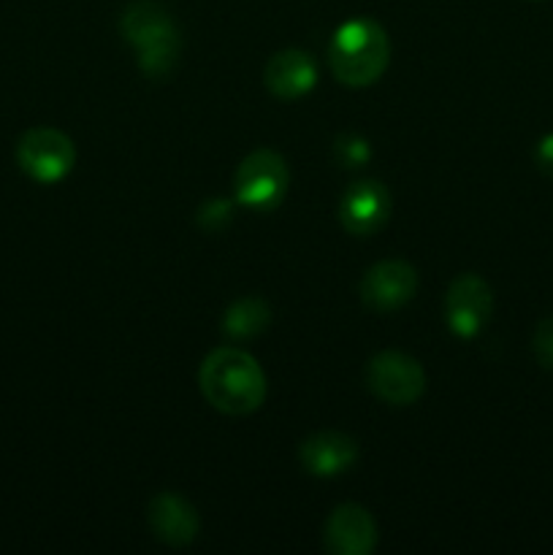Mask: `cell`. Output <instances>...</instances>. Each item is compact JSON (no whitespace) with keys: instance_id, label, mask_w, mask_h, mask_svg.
Instances as JSON below:
<instances>
[{"instance_id":"cell-1","label":"cell","mask_w":553,"mask_h":555,"mask_svg":"<svg viewBox=\"0 0 553 555\" xmlns=\"http://www.w3.org/2000/svg\"><path fill=\"white\" fill-rule=\"evenodd\" d=\"M198 388L217 412L244 417L263 404L266 374L249 352L239 347H217L201 363Z\"/></svg>"},{"instance_id":"cell-2","label":"cell","mask_w":553,"mask_h":555,"mask_svg":"<svg viewBox=\"0 0 553 555\" xmlns=\"http://www.w3.org/2000/svg\"><path fill=\"white\" fill-rule=\"evenodd\" d=\"M119 33L136 49L141 74L155 81L173 74L182 54V33L166 5L157 0H133L119 16Z\"/></svg>"},{"instance_id":"cell-3","label":"cell","mask_w":553,"mask_h":555,"mask_svg":"<svg viewBox=\"0 0 553 555\" xmlns=\"http://www.w3.org/2000/svg\"><path fill=\"white\" fill-rule=\"evenodd\" d=\"M390 63V38L380 22L369 16L336 27L329 47V68L342 85L369 87L385 74Z\"/></svg>"},{"instance_id":"cell-4","label":"cell","mask_w":553,"mask_h":555,"mask_svg":"<svg viewBox=\"0 0 553 555\" xmlns=\"http://www.w3.org/2000/svg\"><path fill=\"white\" fill-rule=\"evenodd\" d=\"M291 188V171L280 152L255 150L239 163L233 173V195L239 206L255 211H271L285 201Z\"/></svg>"},{"instance_id":"cell-5","label":"cell","mask_w":553,"mask_h":555,"mask_svg":"<svg viewBox=\"0 0 553 555\" xmlns=\"http://www.w3.org/2000/svg\"><path fill=\"white\" fill-rule=\"evenodd\" d=\"M16 163L38 184H57L74 171L76 146L63 130L30 128L16 141Z\"/></svg>"},{"instance_id":"cell-6","label":"cell","mask_w":553,"mask_h":555,"mask_svg":"<svg viewBox=\"0 0 553 555\" xmlns=\"http://www.w3.org/2000/svg\"><path fill=\"white\" fill-rule=\"evenodd\" d=\"M366 388L390 406H410L426 393V372L412 356L385 350L366 363Z\"/></svg>"},{"instance_id":"cell-7","label":"cell","mask_w":553,"mask_h":555,"mask_svg":"<svg viewBox=\"0 0 553 555\" xmlns=\"http://www.w3.org/2000/svg\"><path fill=\"white\" fill-rule=\"evenodd\" d=\"M493 314V291L477 274H461L445 293V320L459 339H475Z\"/></svg>"},{"instance_id":"cell-8","label":"cell","mask_w":553,"mask_h":555,"mask_svg":"<svg viewBox=\"0 0 553 555\" xmlns=\"http://www.w3.org/2000/svg\"><path fill=\"white\" fill-rule=\"evenodd\" d=\"M417 293V271L407 260H380L366 269L358 296L366 309L377 314L396 312L407 307Z\"/></svg>"},{"instance_id":"cell-9","label":"cell","mask_w":553,"mask_h":555,"mask_svg":"<svg viewBox=\"0 0 553 555\" xmlns=\"http://www.w3.org/2000/svg\"><path fill=\"white\" fill-rule=\"evenodd\" d=\"M390 193L377 179L352 182L339 198V225L350 236H372L390 220Z\"/></svg>"},{"instance_id":"cell-10","label":"cell","mask_w":553,"mask_h":555,"mask_svg":"<svg viewBox=\"0 0 553 555\" xmlns=\"http://www.w3.org/2000/svg\"><path fill=\"white\" fill-rule=\"evenodd\" d=\"M361 459L358 442L345 431H314L298 444V461H301L304 472L320 480L329 477H339L350 472Z\"/></svg>"},{"instance_id":"cell-11","label":"cell","mask_w":553,"mask_h":555,"mask_svg":"<svg viewBox=\"0 0 553 555\" xmlns=\"http://www.w3.org/2000/svg\"><path fill=\"white\" fill-rule=\"evenodd\" d=\"M377 540V524L361 504H339L325 520L323 547L331 555H372Z\"/></svg>"},{"instance_id":"cell-12","label":"cell","mask_w":553,"mask_h":555,"mask_svg":"<svg viewBox=\"0 0 553 555\" xmlns=\"http://www.w3.org/2000/svg\"><path fill=\"white\" fill-rule=\"evenodd\" d=\"M146 524H150L155 540L168 547H184L198 537L201 520L193 504L179 493L163 491L155 493L146 504Z\"/></svg>"},{"instance_id":"cell-13","label":"cell","mask_w":553,"mask_h":555,"mask_svg":"<svg viewBox=\"0 0 553 555\" xmlns=\"http://www.w3.org/2000/svg\"><path fill=\"white\" fill-rule=\"evenodd\" d=\"M263 81L266 90L280 101H298L318 81V63L304 49H282L266 63Z\"/></svg>"},{"instance_id":"cell-14","label":"cell","mask_w":553,"mask_h":555,"mask_svg":"<svg viewBox=\"0 0 553 555\" xmlns=\"http://www.w3.org/2000/svg\"><path fill=\"white\" fill-rule=\"evenodd\" d=\"M271 325V309L263 298L247 296L233 301L222 314V334L233 341H249Z\"/></svg>"},{"instance_id":"cell-15","label":"cell","mask_w":553,"mask_h":555,"mask_svg":"<svg viewBox=\"0 0 553 555\" xmlns=\"http://www.w3.org/2000/svg\"><path fill=\"white\" fill-rule=\"evenodd\" d=\"M233 209H236V201H228V198L206 201V204L198 206L195 222H198L206 233H220L226 231L228 222L233 220Z\"/></svg>"},{"instance_id":"cell-16","label":"cell","mask_w":553,"mask_h":555,"mask_svg":"<svg viewBox=\"0 0 553 555\" xmlns=\"http://www.w3.org/2000/svg\"><path fill=\"white\" fill-rule=\"evenodd\" d=\"M334 157L336 163H342L345 168H358L363 163H369L372 157V146L363 135L358 133H342L339 139L334 141Z\"/></svg>"},{"instance_id":"cell-17","label":"cell","mask_w":553,"mask_h":555,"mask_svg":"<svg viewBox=\"0 0 553 555\" xmlns=\"http://www.w3.org/2000/svg\"><path fill=\"white\" fill-rule=\"evenodd\" d=\"M531 350H535L537 363L542 369H553V314L542 318L535 328V339H531Z\"/></svg>"},{"instance_id":"cell-18","label":"cell","mask_w":553,"mask_h":555,"mask_svg":"<svg viewBox=\"0 0 553 555\" xmlns=\"http://www.w3.org/2000/svg\"><path fill=\"white\" fill-rule=\"evenodd\" d=\"M535 163L537 168H540V173H545V177L553 179V133L542 135L540 144H537L535 150Z\"/></svg>"},{"instance_id":"cell-19","label":"cell","mask_w":553,"mask_h":555,"mask_svg":"<svg viewBox=\"0 0 553 555\" xmlns=\"http://www.w3.org/2000/svg\"><path fill=\"white\" fill-rule=\"evenodd\" d=\"M531 3H540V0H531Z\"/></svg>"}]
</instances>
